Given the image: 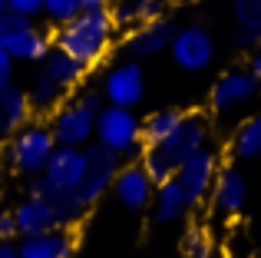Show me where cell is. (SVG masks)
Listing matches in <instances>:
<instances>
[{
    "instance_id": "18",
    "label": "cell",
    "mask_w": 261,
    "mask_h": 258,
    "mask_svg": "<svg viewBox=\"0 0 261 258\" xmlns=\"http://www.w3.org/2000/svg\"><path fill=\"white\" fill-rule=\"evenodd\" d=\"M50 50H53V40L46 37L43 30H27L23 37H17L10 46H7V53H10L13 60H23V63H43L46 57H50Z\"/></svg>"
},
{
    "instance_id": "28",
    "label": "cell",
    "mask_w": 261,
    "mask_h": 258,
    "mask_svg": "<svg viewBox=\"0 0 261 258\" xmlns=\"http://www.w3.org/2000/svg\"><path fill=\"white\" fill-rule=\"evenodd\" d=\"M13 239H20L17 215H13V209H0V242H13Z\"/></svg>"
},
{
    "instance_id": "23",
    "label": "cell",
    "mask_w": 261,
    "mask_h": 258,
    "mask_svg": "<svg viewBox=\"0 0 261 258\" xmlns=\"http://www.w3.org/2000/svg\"><path fill=\"white\" fill-rule=\"evenodd\" d=\"M231 152H235L238 159H255V156H261V116H251L238 126Z\"/></svg>"
},
{
    "instance_id": "8",
    "label": "cell",
    "mask_w": 261,
    "mask_h": 258,
    "mask_svg": "<svg viewBox=\"0 0 261 258\" xmlns=\"http://www.w3.org/2000/svg\"><path fill=\"white\" fill-rule=\"evenodd\" d=\"M53 139H57V146H80L86 149L89 139L96 136V113H89L80 99H73V103L60 106L57 113H53Z\"/></svg>"
},
{
    "instance_id": "9",
    "label": "cell",
    "mask_w": 261,
    "mask_h": 258,
    "mask_svg": "<svg viewBox=\"0 0 261 258\" xmlns=\"http://www.w3.org/2000/svg\"><path fill=\"white\" fill-rule=\"evenodd\" d=\"M169 53H172V60L182 66V70H189V73L205 70V66L212 63V57H215V37H212L205 27H198V23L178 27Z\"/></svg>"
},
{
    "instance_id": "19",
    "label": "cell",
    "mask_w": 261,
    "mask_h": 258,
    "mask_svg": "<svg viewBox=\"0 0 261 258\" xmlns=\"http://www.w3.org/2000/svg\"><path fill=\"white\" fill-rule=\"evenodd\" d=\"M63 93H66V90L50 76V73L40 70L37 76H33L30 93H27V96H30L33 113H57V110H60V103H63Z\"/></svg>"
},
{
    "instance_id": "24",
    "label": "cell",
    "mask_w": 261,
    "mask_h": 258,
    "mask_svg": "<svg viewBox=\"0 0 261 258\" xmlns=\"http://www.w3.org/2000/svg\"><path fill=\"white\" fill-rule=\"evenodd\" d=\"M27 30H33V20L30 17H23V13H13V10H7V13H0V46H10L17 37H23Z\"/></svg>"
},
{
    "instance_id": "14",
    "label": "cell",
    "mask_w": 261,
    "mask_h": 258,
    "mask_svg": "<svg viewBox=\"0 0 261 258\" xmlns=\"http://www.w3.org/2000/svg\"><path fill=\"white\" fill-rule=\"evenodd\" d=\"M245 202H248V182H245V175L235 166H222L215 175V186H212V205H215V212L225 215V219H235V215H242Z\"/></svg>"
},
{
    "instance_id": "29",
    "label": "cell",
    "mask_w": 261,
    "mask_h": 258,
    "mask_svg": "<svg viewBox=\"0 0 261 258\" xmlns=\"http://www.w3.org/2000/svg\"><path fill=\"white\" fill-rule=\"evenodd\" d=\"M13 63H17V60L0 46V93H7L13 86Z\"/></svg>"
},
{
    "instance_id": "27",
    "label": "cell",
    "mask_w": 261,
    "mask_h": 258,
    "mask_svg": "<svg viewBox=\"0 0 261 258\" xmlns=\"http://www.w3.org/2000/svg\"><path fill=\"white\" fill-rule=\"evenodd\" d=\"M7 10H13V13H23V17L37 20L40 13H43V0H7Z\"/></svg>"
},
{
    "instance_id": "5",
    "label": "cell",
    "mask_w": 261,
    "mask_h": 258,
    "mask_svg": "<svg viewBox=\"0 0 261 258\" xmlns=\"http://www.w3.org/2000/svg\"><path fill=\"white\" fill-rule=\"evenodd\" d=\"M122 156L119 152H113V149H106V146H86V175H83V186H80V192H76V202H80V209H93L96 202L102 199V195L109 192V186L116 182V175H119V169H122Z\"/></svg>"
},
{
    "instance_id": "6",
    "label": "cell",
    "mask_w": 261,
    "mask_h": 258,
    "mask_svg": "<svg viewBox=\"0 0 261 258\" xmlns=\"http://www.w3.org/2000/svg\"><path fill=\"white\" fill-rule=\"evenodd\" d=\"M178 27L172 23L169 17H159V20H149V23H139L133 27V30L126 33V40H122V57L126 60H149L155 57V53L169 50L175 40Z\"/></svg>"
},
{
    "instance_id": "11",
    "label": "cell",
    "mask_w": 261,
    "mask_h": 258,
    "mask_svg": "<svg viewBox=\"0 0 261 258\" xmlns=\"http://www.w3.org/2000/svg\"><path fill=\"white\" fill-rule=\"evenodd\" d=\"M258 80L251 70H228L218 76V83L212 86V96H208V106L215 113H228V110H238V106L251 103L258 93Z\"/></svg>"
},
{
    "instance_id": "32",
    "label": "cell",
    "mask_w": 261,
    "mask_h": 258,
    "mask_svg": "<svg viewBox=\"0 0 261 258\" xmlns=\"http://www.w3.org/2000/svg\"><path fill=\"white\" fill-rule=\"evenodd\" d=\"M251 73H255V80L261 83V43L255 46V53H251V66H248Z\"/></svg>"
},
{
    "instance_id": "26",
    "label": "cell",
    "mask_w": 261,
    "mask_h": 258,
    "mask_svg": "<svg viewBox=\"0 0 261 258\" xmlns=\"http://www.w3.org/2000/svg\"><path fill=\"white\" fill-rule=\"evenodd\" d=\"M43 13L57 27H63V23H70L73 17L83 13V4H80V0H43Z\"/></svg>"
},
{
    "instance_id": "38",
    "label": "cell",
    "mask_w": 261,
    "mask_h": 258,
    "mask_svg": "<svg viewBox=\"0 0 261 258\" xmlns=\"http://www.w3.org/2000/svg\"><path fill=\"white\" fill-rule=\"evenodd\" d=\"M258 258H261V255H258Z\"/></svg>"
},
{
    "instance_id": "10",
    "label": "cell",
    "mask_w": 261,
    "mask_h": 258,
    "mask_svg": "<svg viewBox=\"0 0 261 258\" xmlns=\"http://www.w3.org/2000/svg\"><path fill=\"white\" fill-rule=\"evenodd\" d=\"M113 192H116V199H119L122 209L142 212V209L152 205V199H155V179L149 175V169L142 166V162H129V166L119 169V175H116V182H113Z\"/></svg>"
},
{
    "instance_id": "36",
    "label": "cell",
    "mask_w": 261,
    "mask_h": 258,
    "mask_svg": "<svg viewBox=\"0 0 261 258\" xmlns=\"http://www.w3.org/2000/svg\"><path fill=\"white\" fill-rule=\"evenodd\" d=\"M0 133H7V123H4V113H0Z\"/></svg>"
},
{
    "instance_id": "16",
    "label": "cell",
    "mask_w": 261,
    "mask_h": 258,
    "mask_svg": "<svg viewBox=\"0 0 261 258\" xmlns=\"http://www.w3.org/2000/svg\"><path fill=\"white\" fill-rule=\"evenodd\" d=\"M17 248L20 258H73V235L63 228H50V232L20 239Z\"/></svg>"
},
{
    "instance_id": "31",
    "label": "cell",
    "mask_w": 261,
    "mask_h": 258,
    "mask_svg": "<svg viewBox=\"0 0 261 258\" xmlns=\"http://www.w3.org/2000/svg\"><path fill=\"white\" fill-rule=\"evenodd\" d=\"M258 43H261V37L251 33V30H242V27H238V30L231 33V46H238V50H248V46H258Z\"/></svg>"
},
{
    "instance_id": "1",
    "label": "cell",
    "mask_w": 261,
    "mask_h": 258,
    "mask_svg": "<svg viewBox=\"0 0 261 258\" xmlns=\"http://www.w3.org/2000/svg\"><path fill=\"white\" fill-rule=\"evenodd\" d=\"M205 142H208V119H205L202 113H185L172 136H166L162 142L142 149V166L149 169L155 186H159V182H169V179H175L182 162L189 159L192 152H198Z\"/></svg>"
},
{
    "instance_id": "15",
    "label": "cell",
    "mask_w": 261,
    "mask_h": 258,
    "mask_svg": "<svg viewBox=\"0 0 261 258\" xmlns=\"http://www.w3.org/2000/svg\"><path fill=\"white\" fill-rule=\"evenodd\" d=\"M195 205L192 195L182 189L178 179H169V182H159L155 186V199H152V212H155V222L159 225H172V222H182L189 215V209Z\"/></svg>"
},
{
    "instance_id": "13",
    "label": "cell",
    "mask_w": 261,
    "mask_h": 258,
    "mask_svg": "<svg viewBox=\"0 0 261 258\" xmlns=\"http://www.w3.org/2000/svg\"><path fill=\"white\" fill-rule=\"evenodd\" d=\"M13 215H17V232H20V239H27V235H40V232H50V228H63L53 199H50V195H40V192H30V195H27V199L13 209Z\"/></svg>"
},
{
    "instance_id": "33",
    "label": "cell",
    "mask_w": 261,
    "mask_h": 258,
    "mask_svg": "<svg viewBox=\"0 0 261 258\" xmlns=\"http://www.w3.org/2000/svg\"><path fill=\"white\" fill-rule=\"evenodd\" d=\"M189 258H218V255H215V248H212L208 242H202V245H198V248H195V252H192Z\"/></svg>"
},
{
    "instance_id": "3",
    "label": "cell",
    "mask_w": 261,
    "mask_h": 258,
    "mask_svg": "<svg viewBox=\"0 0 261 258\" xmlns=\"http://www.w3.org/2000/svg\"><path fill=\"white\" fill-rule=\"evenodd\" d=\"M57 139H53V129L43 123H27L13 133L10 146H7V159L17 172L23 175H43L46 162H50Z\"/></svg>"
},
{
    "instance_id": "4",
    "label": "cell",
    "mask_w": 261,
    "mask_h": 258,
    "mask_svg": "<svg viewBox=\"0 0 261 258\" xmlns=\"http://www.w3.org/2000/svg\"><path fill=\"white\" fill-rule=\"evenodd\" d=\"M96 142L119 156H129L142 146V119H136L133 110L106 103L96 116Z\"/></svg>"
},
{
    "instance_id": "12",
    "label": "cell",
    "mask_w": 261,
    "mask_h": 258,
    "mask_svg": "<svg viewBox=\"0 0 261 258\" xmlns=\"http://www.w3.org/2000/svg\"><path fill=\"white\" fill-rule=\"evenodd\" d=\"M218 156L212 149H198L192 152L189 159L182 162V169L175 172V179L182 182V189L192 195V202H202L205 195H212V186H215V175H218Z\"/></svg>"
},
{
    "instance_id": "30",
    "label": "cell",
    "mask_w": 261,
    "mask_h": 258,
    "mask_svg": "<svg viewBox=\"0 0 261 258\" xmlns=\"http://www.w3.org/2000/svg\"><path fill=\"white\" fill-rule=\"evenodd\" d=\"M76 99H80V103L86 106L89 113H96V116H99V110L106 106V96H102V93H96V90H83V93H80Z\"/></svg>"
},
{
    "instance_id": "35",
    "label": "cell",
    "mask_w": 261,
    "mask_h": 258,
    "mask_svg": "<svg viewBox=\"0 0 261 258\" xmlns=\"http://www.w3.org/2000/svg\"><path fill=\"white\" fill-rule=\"evenodd\" d=\"M83 4V10H99V7H109L113 0H80Z\"/></svg>"
},
{
    "instance_id": "34",
    "label": "cell",
    "mask_w": 261,
    "mask_h": 258,
    "mask_svg": "<svg viewBox=\"0 0 261 258\" xmlns=\"http://www.w3.org/2000/svg\"><path fill=\"white\" fill-rule=\"evenodd\" d=\"M0 258H20V248L13 242H0Z\"/></svg>"
},
{
    "instance_id": "2",
    "label": "cell",
    "mask_w": 261,
    "mask_h": 258,
    "mask_svg": "<svg viewBox=\"0 0 261 258\" xmlns=\"http://www.w3.org/2000/svg\"><path fill=\"white\" fill-rule=\"evenodd\" d=\"M116 37V20L109 7H99V10H83L80 17H73L70 23H63L57 30V40L53 46L63 53H70L73 60L86 66H96L102 57H106L109 43Z\"/></svg>"
},
{
    "instance_id": "20",
    "label": "cell",
    "mask_w": 261,
    "mask_h": 258,
    "mask_svg": "<svg viewBox=\"0 0 261 258\" xmlns=\"http://www.w3.org/2000/svg\"><path fill=\"white\" fill-rule=\"evenodd\" d=\"M43 73H50V76L57 80L63 90H70V86H76L80 80H83L86 66L80 63V60H73L70 53H63V50H57V46H53L50 57L43 60Z\"/></svg>"
},
{
    "instance_id": "25",
    "label": "cell",
    "mask_w": 261,
    "mask_h": 258,
    "mask_svg": "<svg viewBox=\"0 0 261 258\" xmlns=\"http://www.w3.org/2000/svg\"><path fill=\"white\" fill-rule=\"evenodd\" d=\"M231 13L242 30H251L261 37V0H231Z\"/></svg>"
},
{
    "instance_id": "37",
    "label": "cell",
    "mask_w": 261,
    "mask_h": 258,
    "mask_svg": "<svg viewBox=\"0 0 261 258\" xmlns=\"http://www.w3.org/2000/svg\"><path fill=\"white\" fill-rule=\"evenodd\" d=\"M0 13H7V0H0Z\"/></svg>"
},
{
    "instance_id": "17",
    "label": "cell",
    "mask_w": 261,
    "mask_h": 258,
    "mask_svg": "<svg viewBox=\"0 0 261 258\" xmlns=\"http://www.w3.org/2000/svg\"><path fill=\"white\" fill-rule=\"evenodd\" d=\"M109 10H113L116 27H129L133 30L139 23L166 17V0H116Z\"/></svg>"
},
{
    "instance_id": "21",
    "label": "cell",
    "mask_w": 261,
    "mask_h": 258,
    "mask_svg": "<svg viewBox=\"0 0 261 258\" xmlns=\"http://www.w3.org/2000/svg\"><path fill=\"white\" fill-rule=\"evenodd\" d=\"M0 113H4L7 133H17L20 126L30 123V113H33L30 96H27L23 90H13V86H10L7 93H0Z\"/></svg>"
},
{
    "instance_id": "22",
    "label": "cell",
    "mask_w": 261,
    "mask_h": 258,
    "mask_svg": "<svg viewBox=\"0 0 261 258\" xmlns=\"http://www.w3.org/2000/svg\"><path fill=\"white\" fill-rule=\"evenodd\" d=\"M185 113L178 110H155L149 113L146 119H142V146H155V142H162L166 136L175 133V126L182 123Z\"/></svg>"
},
{
    "instance_id": "7",
    "label": "cell",
    "mask_w": 261,
    "mask_h": 258,
    "mask_svg": "<svg viewBox=\"0 0 261 258\" xmlns=\"http://www.w3.org/2000/svg\"><path fill=\"white\" fill-rule=\"evenodd\" d=\"M102 96L113 106H126V110H136L146 96V76H142L139 60H126V63H116L113 70L102 80Z\"/></svg>"
}]
</instances>
